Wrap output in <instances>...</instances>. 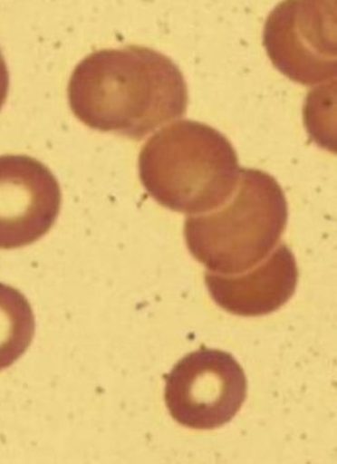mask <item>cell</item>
<instances>
[{
	"mask_svg": "<svg viewBox=\"0 0 337 464\" xmlns=\"http://www.w3.org/2000/svg\"><path fill=\"white\" fill-rule=\"evenodd\" d=\"M166 403L186 428L211 430L230 422L246 398L248 382L227 352L200 349L186 355L166 378Z\"/></svg>",
	"mask_w": 337,
	"mask_h": 464,
	"instance_id": "277c9868",
	"label": "cell"
},
{
	"mask_svg": "<svg viewBox=\"0 0 337 464\" xmlns=\"http://www.w3.org/2000/svg\"><path fill=\"white\" fill-rule=\"evenodd\" d=\"M288 215L287 199L278 181L265 171L242 169L226 203L212 212L186 218V244L208 271L242 274L274 250Z\"/></svg>",
	"mask_w": 337,
	"mask_h": 464,
	"instance_id": "3957f363",
	"label": "cell"
},
{
	"mask_svg": "<svg viewBox=\"0 0 337 464\" xmlns=\"http://www.w3.org/2000/svg\"><path fill=\"white\" fill-rule=\"evenodd\" d=\"M34 332L35 319L27 298L0 283V371L10 368L25 353Z\"/></svg>",
	"mask_w": 337,
	"mask_h": 464,
	"instance_id": "ba28073f",
	"label": "cell"
},
{
	"mask_svg": "<svg viewBox=\"0 0 337 464\" xmlns=\"http://www.w3.org/2000/svg\"><path fill=\"white\" fill-rule=\"evenodd\" d=\"M69 101L72 113L90 129L141 140L185 115L188 88L169 57L126 46L82 60L72 74Z\"/></svg>",
	"mask_w": 337,
	"mask_h": 464,
	"instance_id": "6da1fadb",
	"label": "cell"
},
{
	"mask_svg": "<svg viewBox=\"0 0 337 464\" xmlns=\"http://www.w3.org/2000/svg\"><path fill=\"white\" fill-rule=\"evenodd\" d=\"M10 74L5 58L0 51V110L4 107L7 92H9Z\"/></svg>",
	"mask_w": 337,
	"mask_h": 464,
	"instance_id": "9c48e42d",
	"label": "cell"
},
{
	"mask_svg": "<svg viewBox=\"0 0 337 464\" xmlns=\"http://www.w3.org/2000/svg\"><path fill=\"white\" fill-rule=\"evenodd\" d=\"M62 198L44 164L25 155L0 156V249L22 248L47 235Z\"/></svg>",
	"mask_w": 337,
	"mask_h": 464,
	"instance_id": "8992f818",
	"label": "cell"
},
{
	"mask_svg": "<svg viewBox=\"0 0 337 464\" xmlns=\"http://www.w3.org/2000/svg\"><path fill=\"white\" fill-rule=\"evenodd\" d=\"M241 169L229 140L192 120L156 132L139 159L140 179L149 196L171 211L190 216L212 212L226 203Z\"/></svg>",
	"mask_w": 337,
	"mask_h": 464,
	"instance_id": "7a4b0ae2",
	"label": "cell"
},
{
	"mask_svg": "<svg viewBox=\"0 0 337 464\" xmlns=\"http://www.w3.org/2000/svg\"><path fill=\"white\" fill-rule=\"evenodd\" d=\"M264 46L276 69L299 84L336 78V4H280L265 22Z\"/></svg>",
	"mask_w": 337,
	"mask_h": 464,
	"instance_id": "5b68a950",
	"label": "cell"
},
{
	"mask_svg": "<svg viewBox=\"0 0 337 464\" xmlns=\"http://www.w3.org/2000/svg\"><path fill=\"white\" fill-rule=\"evenodd\" d=\"M298 267L294 254L281 244L271 256L242 274L206 273V285L221 309L242 317L269 315L295 294Z\"/></svg>",
	"mask_w": 337,
	"mask_h": 464,
	"instance_id": "52a82bcc",
	"label": "cell"
}]
</instances>
